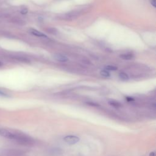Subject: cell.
Returning <instances> with one entry per match:
<instances>
[{"label": "cell", "mask_w": 156, "mask_h": 156, "mask_svg": "<svg viewBox=\"0 0 156 156\" xmlns=\"http://www.w3.org/2000/svg\"><path fill=\"white\" fill-rule=\"evenodd\" d=\"M0 136L23 146H32L35 140L29 135L18 130L0 127Z\"/></svg>", "instance_id": "cell-1"}, {"label": "cell", "mask_w": 156, "mask_h": 156, "mask_svg": "<svg viewBox=\"0 0 156 156\" xmlns=\"http://www.w3.org/2000/svg\"><path fill=\"white\" fill-rule=\"evenodd\" d=\"M63 140L65 141V143H66L68 144H75L77 143H78L80 140L79 138L76 135H66L63 138Z\"/></svg>", "instance_id": "cell-2"}, {"label": "cell", "mask_w": 156, "mask_h": 156, "mask_svg": "<svg viewBox=\"0 0 156 156\" xmlns=\"http://www.w3.org/2000/svg\"><path fill=\"white\" fill-rule=\"evenodd\" d=\"M79 14H80V12L78 11L70 12L63 15L62 16V19L65 20H72L73 19L76 18L79 15Z\"/></svg>", "instance_id": "cell-3"}, {"label": "cell", "mask_w": 156, "mask_h": 156, "mask_svg": "<svg viewBox=\"0 0 156 156\" xmlns=\"http://www.w3.org/2000/svg\"><path fill=\"white\" fill-rule=\"evenodd\" d=\"M54 58L58 62H66L68 60V58L64 55H62L61 54H54Z\"/></svg>", "instance_id": "cell-4"}, {"label": "cell", "mask_w": 156, "mask_h": 156, "mask_svg": "<svg viewBox=\"0 0 156 156\" xmlns=\"http://www.w3.org/2000/svg\"><path fill=\"white\" fill-rule=\"evenodd\" d=\"M29 32L34 35L38 37H46V35L45 34H44L43 33H42L41 32L38 31L37 29H30L29 30Z\"/></svg>", "instance_id": "cell-5"}, {"label": "cell", "mask_w": 156, "mask_h": 156, "mask_svg": "<svg viewBox=\"0 0 156 156\" xmlns=\"http://www.w3.org/2000/svg\"><path fill=\"white\" fill-rule=\"evenodd\" d=\"M108 104L111 106L115 107V108H119V107H121V104L119 102L115 101V100H110L108 101Z\"/></svg>", "instance_id": "cell-6"}, {"label": "cell", "mask_w": 156, "mask_h": 156, "mask_svg": "<svg viewBox=\"0 0 156 156\" xmlns=\"http://www.w3.org/2000/svg\"><path fill=\"white\" fill-rule=\"evenodd\" d=\"M119 77L120 78L121 80H124V81L127 80L129 79V76H128V75H127L126 73H124V72H121V73L119 74Z\"/></svg>", "instance_id": "cell-7"}, {"label": "cell", "mask_w": 156, "mask_h": 156, "mask_svg": "<svg viewBox=\"0 0 156 156\" xmlns=\"http://www.w3.org/2000/svg\"><path fill=\"white\" fill-rule=\"evenodd\" d=\"M120 57L124 60H130L133 57V56L131 54H124L121 55Z\"/></svg>", "instance_id": "cell-8"}, {"label": "cell", "mask_w": 156, "mask_h": 156, "mask_svg": "<svg viewBox=\"0 0 156 156\" xmlns=\"http://www.w3.org/2000/svg\"><path fill=\"white\" fill-rule=\"evenodd\" d=\"M47 32L51 34L55 35L57 33V30L54 27H49L46 29Z\"/></svg>", "instance_id": "cell-9"}, {"label": "cell", "mask_w": 156, "mask_h": 156, "mask_svg": "<svg viewBox=\"0 0 156 156\" xmlns=\"http://www.w3.org/2000/svg\"><path fill=\"white\" fill-rule=\"evenodd\" d=\"M100 74H101V75L102 77H110V73H109V72H108L107 70H106V69H104V70L101 71Z\"/></svg>", "instance_id": "cell-10"}, {"label": "cell", "mask_w": 156, "mask_h": 156, "mask_svg": "<svg viewBox=\"0 0 156 156\" xmlns=\"http://www.w3.org/2000/svg\"><path fill=\"white\" fill-rule=\"evenodd\" d=\"M118 69V68L113 65H107L105 66V69L107 71H115Z\"/></svg>", "instance_id": "cell-11"}, {"label": "cell", "mask_w": 156, "mask_h": 156, "mask_svg": "<svg viewBox=\"0 0 156 156\" xmlns=\"http://www.w3.org/2000/svg\"><path fill=\"white\" fill-rule=\"evenodd\" d=\"M13 21L14 23H18V24H23L24 23V21L20 20V19H18V18H15V19H14Z\"/></svg>", "instance_id": "cell-12"}, {"label": "cell", "mask_w": 156, "mask_h": 156, "mask_svg": "<svg viewBox=\"0 0 156 156\" xmlns=\"http://www.w3.org/2000/svg\"><path fill=\"white\" fill-rule=\"evenodd\" d=\"M0 95L3 96H8V94H7L5 91H4L2 90H0Z\"/></svg>", "instance_id": "cell-13"}, {"label": "cell", "mask_w": 156, "mask_h": 156, "mask_svg": "<svg viewBox=\"0 0 156 156\" xmlns=\"http://www.w3.org/2000/svg\"><path fill=\"white\" fill-rule=\"evenodd\" d=\"M27 13V9L26 8H23L21 10V14H26Z\"/></svg>", "instance_id": "cell-14"}, {"label": "cell", "mask_w": 156, "mask_h": 156, "mask_svg": "<svg viewBox=\"0 0 156 156\" xmlns=\"http://www.w3.org/2000/svg\"><path fill=\"white\" fill-rule=\"evenodd\" d=\"M150 2H151V5L154 7H155V0H150Z\"/></svg>", "instance_id": "cell-15"}, {"label": "cell", "mask_w": 156, "mask_h": 156, "mask_svg": "<svg viewBox=\"0 0 156 156\" xmlns=\"http://www.w3.org/2000/svg\"><path fill=\"white\" fill-rule=\"evenodd\" d=\"M150 155H152V156H155V152H153L151 153Z\"/></svg>", "instance_id": "cell-16"}, {"label": "cell", "mask_w": 156, "mask_h": 156, "mask_svg": "<svg viewBox=\"0 0 156 156\" xmlns=\"http://www.w3.org/2000/svg\"><path fill=\"white\" fill-rule=\"evenodd\" d=\"M1 63L0 62V66H1Z\"/></svg>", "instance_id": "cell-17"}]
</instances>
